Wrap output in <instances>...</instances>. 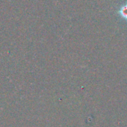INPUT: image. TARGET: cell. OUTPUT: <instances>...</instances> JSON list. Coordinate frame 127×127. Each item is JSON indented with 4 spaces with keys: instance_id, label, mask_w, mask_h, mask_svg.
<instances>
[{
    "instance_id": "6da1fadb",
    "label": "cell",
    "mask_w": 127,
    "mask_h": 127,
    "mask_svg": "<svg viewBox=\"0 0 127 127\" xmlns=\"http://www.w3.org/2000/svg\"><path fill=\"white\" fill-rule=\"evenodd\" d=\"M119 13H120L121 16L124 19H127V4L123 5V6L121 7V9H120V10H119Z\"/></svg>"
}]
</instances>
